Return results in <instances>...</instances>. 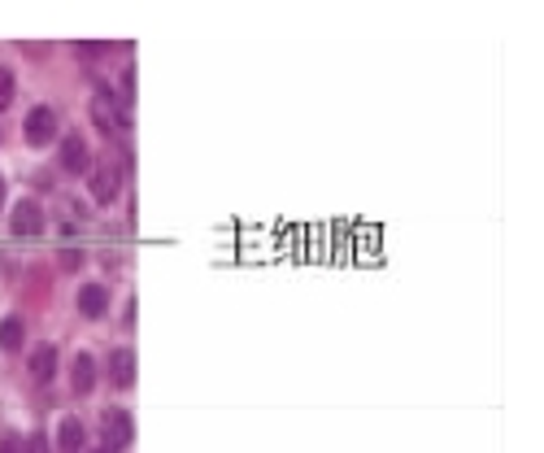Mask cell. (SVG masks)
<instances>
[{"label":"cell","mask_w":544,"mask_h":453,"mask_svg":"<svg viewBox=\"0 0 544 453\" xmlns=\"http://www.w3.org/2000/svg\"><path fill=\"white\" fill-rule=\"evenodd\" d=\"M92 118L105 136H127L131 131V105L118 101L113 92H97L92 97Z\"/></svg>","instance_id":"obj_1"},{"label":"cell","mask_w":544,"mask_h":453,"mask_svg":"<svg viewBox=\"0 0 544 453\" xmlns=\"http://www.w3.org/2000/svg\"><path fill=\"white\" fill-rule=\"evenodd\" d=\"M22 131H27V144H35V149H44V144H52V140H61L57 109H52V105H35V109L27 113Z\"/></svg>","instance_id":"obj_2"},{"label":"cell","mask_w":544,"mask_h":453,"mask_svg":"<svg viewBox=\"0 0 544 453\" xmlns=\"http://www.w3.org/2000/svg\"><path fill=\"white\" fill-rule=\"evenodd\" d=\"M100 432H105V449H127L136 441V418L127 410H105L100 414Z\"/></svg>","instance_id":"obj_3"},{"label":"cell","mask_w":544,"mask_h":453,"mask_svg":"<svg viewBox=\"0 0 544 453\" xmlns=\"http://www.w3.org/2000/svg\"><path fill=\"white\" fill-rule=\"evenodd\" d=\"M9 231L13 236H40L44 231V209H40V201H18L13 209H9Z\"/></svg>","instance_id":"obj_4"},{"label":"cell","mask_w":544,"mask_h":453,"mask_svg":"<svg viewBox=\"0 0 544 453\" xmlns=\"http://www.w3.org/2000/svg\"><path fill=\"white\" fill-rule=\"evenodd\" d=\"M61 170L66 175H88L92 170V152H88V140L79 131L61 136Z\"/></svg>","instance_id":"obj_5"},{"label":"cell","mask_w":544,"mask_h":453,"mask_svg":"<svg viewBox=\"0 0 544 453\" xmlns=\"http://www.w3.org/2000/svg\"><path fill=\"white\" fill-rule=\"evenodd\" d=\"M92 197H97L100 205H113L118 201V192H122V170L118 166H109V161H100V166H92Z\"/></svg>","instance_id":"obj_6"},{"label":"cell","mask_w":544,"mask_h":453,"mask_svg":"<svg viewBox=\"0 0 544 453\" xmlns=\"http://www.w3.org/2000/svg\"><path fill=\"white\" fill-rule=\"evenodd\" d=\"M70 388H74V397H92V388H97V362H92V353H79V357H74V366H70Z\"/></svg>","instance_id":"obj_7"},{"label":"cell","mask_w":544,"mask_h":453,"mask_svg":"<svg viewBox=\"0 0 544 453\" xmlns=\"http://www.w3.org/2000/svg\"><path fill=\"white\" fill-rule=\"evenodd\" d=\"M109 384H113V388H131V384H136V349L109 353Z\"/></svg>","instance_id":"obj_8"},{"label":"cell","mask_w":544,"mask_h":453,"mask_svg":"<svg viewBox=\"0 0 544 453\" xmlns=\"http://www.w3.org/2000/svg\"><path fill=\"white\" fill-rule=\"evenodd\" d=\"M79 314L83 318H105L109 314V288L105 284H83L79 288Z\"/></svg>","instance_id":"obj_9"},{"label":"cell","mask_w":544,"mask_h":453,"mask_svg":"<svg viewBox=\"0 0 544 453\" xmlns=\"http://www.w3.org/2000/svg\"><path fill=\"white\" fill-rule=\"evenodd\" d=\"M83 441H88L83 423H79L74 414L61 418V427H57V453H83Z\"/></svg>","instance_id":"obj_10"},{"label":"cell","mask_w":544,"mask_h":453,"mask_svg":"<svg viewBox=\"0 0 544 453\" xmlns=\"http://www.w3.org/2000/svg\"><path fill=\"white\" fill-rule=\"evenodd\" d=\"M27 371H31L40 384H49L52 375H57V349H52V345H40V349H31V357H27Z\"/></svg>","instance_id":"obj_11"},{"label":"cell","mask_w":544,"mask_h":453,"mask_svg":"<svg viewBox=\"0 0 544 453\" xmlns=\"http://www.w3.org/2000/svg\"><path fill=\"white\" fill-rule=\"evenodd\" d=\"M22 345H27V327H22V318H4L0 323V349L4 353H22Z\"/></svg>","instance_id":"obj_12"},{"label":"cell","mask_w":544,"mask_h":453,"mask_svg":"<svg viewBox=\"0 0 544 453\" xmlns=\"http://www.w3.org/2000/svg\"><path fill=\"white\" fill-rule=\"evenodd\" d=\"M13 101V70H0V109H9Z\"/></svg>","instance_id":"obj_13"},{"label":"cell","mask_w":544,"mask_h":453,"mask_svg":"<svg viewBox=\"0 0 544 453\" xmlns=\"http://www.w3.org/2000/svg\"><path fill=\"white\" fill-rule=\"evenodd\" d=\"M22 453H52V449H49V436H44V432L27 436V441H22Z\"/></svg>","instance_id":"obj_14"},{"label":"cell","mask_w":544,"mask_h":453,"mask_svg":"<svg viewBox=\"0 0 544 453\" xmlns=\"http://www.w3.org/2000/svg\"><path fill=\"white\" fill-rule=\"evenodd\" d=\"M0 453H22V436L4 432V436H0Z\"/></svg>","instance_id":"obj_15"},{"label":"cell","mask_w":544,"mask_h":453,"mask_svg":"<svg viewBox=\"0 0 544 453\" xmlns=\"http://www.w3.org/2000/svg\"><path fill=\"white\" fill-rule=\"evenodd\" d=\"M100 52H109V44H79V57H88V61L100 57Z\"/></svg>","instance_id":"obj_16"},{"label":"cell","mask_w":544,"mask_h":453,"mask_svg":"<svg viewBox=\"0 0 544 453\" xmlns=\"http://www.w3.org/2000/svg\"><path fill=\"white\" fill-rule=\"evenodd\" d=\"M79 262H83V253H79V249H74V253H70V249L61 253V266H79Z\"/></svg>","instance_id":"obj_17"},{"label":"cell","mask_w":544,"mask_h":453,"mask_svg":"<svg viewBox=\"0 0 544 453\" xmlns=\"http://www.w3.org/2000/svg\"><path fill=\"white\" fill-rule=\"evenodd\" d=\"M4 192H9V184H4V175H0V214H4Z\"/></svg>","instance_id":"obj_18"},{"label":"cell","mask_w":544,"mask_h":453,"mask_svg":"<svg viewBox=\"0 0 544 453\" xmlns=\"http://www.w3.org/2000/svg\"><path fill=\"white\" fill-rule=\"evenodd\" d=\"M97 453H113V449H97Z\"/></svg>","instance_id":"obj_19"}]
</instances>
